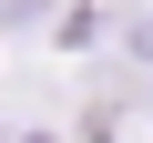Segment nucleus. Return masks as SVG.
Listing matches in <instances>:
<instances>
[{
	"instance_id": "f03ea898",
	"label": "nucleus",
	"mask_w": 153,
	"mask_h": 143,
	"mask_svg": "<svg viewBox=\"0 0 153 143\" xmlns=\"http://www.w3.org/2000/svg\"><path fill=\"white\" fill-rule=\"evenodd\" d=\"M133 51H143V61H153V21H133Z\"/></svg>"
},
{
	"instance_id": "7ed1b4c3",
	"label": "nucleus",
	"mask_w": 153,
	"mask_h": 143,
	"mask_svg": "<svg viewBox=\"0 0 153 143\" xmlns=\"http://www.w3.org/2000/svg\"><path fill=\"white\" fill-rule=\"evenodd\" d=\"M31 143H51V133H31Z\"/></svg>"
},
{
	"instance_id": "f257e3e1",
	"label": "nucleus",
	"mask_w": 153,
	"mask_h": 143,
	"mask_svg": "<svg viewBox=\"0 0 153 143\" xmlns=\"http://www.w3.org/2000/svg\"><path fill=\"white\" fill-rule=\"evenodd\" d=\"M31 10H41V0H0V21H31Z\"/></svg>"
}]
</instances>
